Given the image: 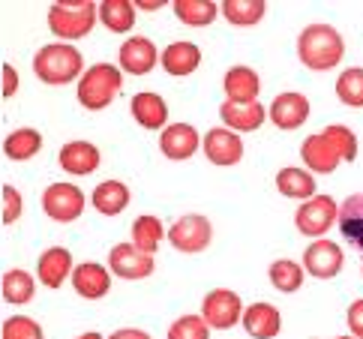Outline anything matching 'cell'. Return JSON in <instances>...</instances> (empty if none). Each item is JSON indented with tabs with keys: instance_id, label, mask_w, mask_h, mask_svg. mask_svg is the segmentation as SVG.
<instances>
[{
	"instance_id": "1",
	"label": "cell",
	"mask_w": 363,
	"mask_h": 339,
	"mask_svg": "<svg viewBox=\"0 0 363 339\" xmlns=\"http://www.w3.org/2000/svg\"><path fill=\"white\" fill-rule=\"evenodd\" d=\"M342 55H345L342 33L330 28V24H309L297 36V57H301L306 70H315V72L333 70L342 60Z\"/></svg>"
},
{
	"instance_id": "2",
	"label": "cell",
	"mask_w": 363,
	"mask_h": 339,
	"mask_svg": "<svg viewBox=\"0 0 363 339\" xmlns=\"http://www.w3.org/2000/svg\"><path fill=\"white\" fill-rule=\"evenodd\" d=\"M33 72L43 84L60 87L84 75V57L69 43H48L33 55Z\"/></svg>"
},
{
	"instance_id": "3",
	"label": "cell",
	"mask_w": 363,
	"mask_h": 339,
	"mask_svg": "<svg viewBox=\"0 0 363 339\" xmlns=\"http://www.w3.org/2000/svg\"><path fill=\"white\" fill-rule=\"evenodd\" d=\"M99 18V6L94 0H57L48 6V30L60 43L84 39Z\"/></svg>"
},
{
	"instance_id": "4",
	"label": "cell",
	"mask_w": 363,
	"mask_h": 339,
	"mask_svg": "<svg viewBox=\"0 0 363 339\" xmlns=\"http://www.w3.org/2000/svg\"><path fill=\"white\" fill-rule=\"evenodd\" d=\"M121 90H123V70L114 67V63H94L79 78L75 96H79V102L87 111H102L111 106Z\"/></svg>"
},
{
	"instance_id": "5",
	"label": "cell",
	"mask_w": 363,
	"mask_h": 339,
	"mask_svg": "<svg viewBox=\"0 0 363 339\" xmlns=\"http://www.w3.org/2000/svg\"><path fill=\"white\" fill-rule=\"evenodd\" d=\"M340 219V204H336L330 195H315L309 201H301L294 213V226L303 238H324L330 231V226Z\"/></svg>"
},
{
	"instance_id": "6",
	"label": "cell",
	"mask_w": 363,
	"mask_h": 339,
	"mask_svg": "<svg viewBox=\"0 0 363 339\" xmlns=\"http://www.w3.org/2000/svg\"><path fill=\"white\" fill-rule=\"evenodd\" d=\"M211 240H213V226H211V219L201 213L180 216L177 223L168 228V243H172L177 252H186V255L204 252L207 246H211Z\"/></svg>"
},
{
	"instance_id": "7",
	"label": "cell",
	"mask_w": 363,
	"mask_h": 339,
	"mask_svg": "<svg viewBox=\"0 0 363 339\" xmlns=\"http://www.w3.org/2000/svg\"><path fill=\"white\" fill-rule=\"evenodd\" d=\"M243 301L238 291L231 289H213L201 301V318L207 321L211 330H228L238 321H243Z\"/></svg>"
},
{
	"instance_id": "8",
	"label": "cell",
	"mask_w": 363,
	"mask_h": 339,
	"mask_svg": "<svg viewBox=\"0 0 363 339\" xmlns=\"http://www.w3.org/2000/svg\"><path fill=\"white\" fill-rule=\"evenodd\" d=\"M84 192L75 184H51L43 192V211L55 223H75L84 213Z\"/></svg>"
},
{
	"instance_id": "9",
	"label": "cell",
	"mask_w": 363,
	"mask_h": 339,
	"mask_svg": "<svg viewBox=\"0 0 363 339\" xmlns=\"http://www.w3.org/2000/svg\"><path fill=\"white\" fill-rule=\"evenodd\" d=\"M301 156H303L309 172H318V174H333L336 168L345 162L340 145H336L330 135H324V133L306 135V141L301 145Z\"/></svg>"
},
{
	"instance_id": "10",
	"label": "cell",
	"mask_w": 363,
	"mask_h": 339,
	"mask_svg": "<svg viewBox=\"0 0 363 339\" xmlns=\"http://www.w3.org/2000/svg\"><path fill=\"white\" fill-rule=\"evenodd\" d=\"M342 262H345L342 246L328 238H318L315 243H309L303 252V270L315 279H333L342 270Z\"/></svg>"
},
{
	"instance_id": "11",
	"label": "cell",
	"mask_w": 363,
	"mask_h": 339,
	"mask_svg": "<svg viewBox=\"0 0 363 339\" xmlns=\"http://www.w3.org/2000/svg\"><path fill=\"white\" fill-rule=\"evenodd\" d=\"M201 150L207 156V162L213 165H238L243 160V141L235 129L228 126H216V129H207L204 141H201Z\"/></svg>"
},
{
	"instance_id": "12",
	"label": "cell",
	"mask_w": 363,
	"mask_h": 339,
	"mask_svg": "<svg viewBox=\"0 0 363 339\" xmlns=\"http://www.w3.org/2000/svg\"><path fill=\"white\" fill-rule=\"evenodd\" d=\"M108 270L121 279H147L153 273V255L141 252L135 243H118L108 252Z\"/></svg>"
},
{
	"instance_id": "13",
	"label": "cell",
	"mask_w": 363,
	"mask_h": 339,
	"mask_svg": "<svg viewBox=\"0 0 363 339\" xmlns=\"http://www.w3.org/2000/svg\"><path fill=\"white\" fill-rule=\"evenodd\" d=\"M160 63V51L147 36H129L118 51V67L126 75H147Z\"/></svg>"
},
{
	"instance_id": "14",
	"label": "cell",
	"mask_w": 363,
	"mask_h": 339,
	"mask_svg": "<svg viewBox=\"0 0 363 339\" xmlns=\"http://www.w3.org/2000/svg\"><path fill=\"white\" fill-rule=\"evenodd\" d=\"M201 141H204V138L199 135V129L192 126V123H172V126L162 129V135H160V150H162L165 160L184 162V160H189V156L201 148Z\"/></svg>"
},
{
	"instance_id": "15",
	"label": "cell",
	"mask_w": 363,
	"mask_h": 339,
	"mask_svg": "<svg viewBox=\"0 0 363 339\" xmlns=\"http://www.w3.org/2000/svg\"><path fill=\"white\" fill-rule=\"evenodd\" d=\"M72 270H75V262L67 246H48L40 255V262H36V277H40L45 289H60L67 277H72Z\"/></svg>"
},
{
	"instance_id": "16",
	"label": "cell",
	"mask_w": 363,
	"mask_h": 339,
	"mask_svg": "<svg viewBox=\"0 0 363 339\" xmlns=\"http://www.w3.org/2000/svg\"><path fill=\"white\" fill-rule=\"evenodd\" d=\"M69 279H72V289L79 291L84 301H99V297H106L111 291V270L96 262L75 265Z\"/></svg>"
},
{
	"instance_id": "17",
	"label": "cell",
	"mask_w": 363,
	"mask_h": 339,
	"mask_svg": "<svg viewBox=\"0 0 363 339\" xmlns=\"http://www.w3.org/2000/svg\"><path fill=\"white\" fill-rule=\"evenodd\" d=\"M240 324L252 339H277L279 330H282V316H279V309L274 304L258 301V304L243 309V321Z\"/></svg>"
},
{
	"instance_id": "18",
	"label": "cell",
	"mask_w": 363,
	"mask_h": 339,
	"mask_svg": "<svg viewBox=\"0 0 363 339\" xmlns=\"http://www.w3.org/2000/svg\"><path fill=\"white\" fill-rule=\"evenodd\" d=\"M267 117L279 129H289V133H291V129L306 123V117H309V99L303 94H294V90H289V94H279L274 102H270Z\"/></svg>"
},
{
	"instance_id": "19",
	"label": "cell",
	"mask_w": 363,
	"mask_h": 339,
	"mask_svg": "<svg viewBox=\"0 0 363 339\" xmlns=\"http://www.w3.org/2000/svg\"><path fill=\"white\" fill-rule=\"evenodd\" d=\"M57 162L63 172L69 174H94L99 162H102V153L94 141H69V145H63L60 153H57Z\"/></svg>"
},
{
	"instance_id": "20",
	"label": "cell",
	"mask_w": 363,
	"mask_h": 339,
	"mask_svg": "<svg viewBox=\"0 0 363 339\" xmlns=\"http://www.w3.org/2000/svg\"><path fill=\"white\" fill-rule=\"evenodd\" d=\"M219 117H223V123L228 129H235V133H255L258 126L264 123L267 117V109L262 102H231L225 99L223 106H219Z\"/></svg>"
},
{
	"instance_id": "21",
	"label": "cell",
	"mask_w": 363,
	"mask_h": 339,
	"mask_svg": "<svg viewBox=\"0 0 363 339\" xmlns=\"http://www.w3.org/2000/svg\"><path fill=\"white\" fill-rule=\"evenodd\" d=\"M201 67V48L186 39H177L162 51V70L174 78H186Z\"/></svg>"
},
{
	"instance_id": "22",
	"label": "cell",
	"mask_w": 363,
	"mask_h": 339,
	"mask_svg": "<svg viewBox=\"0 0 363 339\" xmlns=\"http://www.w3.org/2000/svg\"><path fill=\"white\" fill-rule=\"evenodd\" d=\"M223 90H225V99L231 102H258L262 78H258L252 67H231L223 78Z\"/></svg>"
},
{
	"instance_id": "23",
	"label": "cell",
	"mask_w": 363,
	"mask_h": 339,
	"mask_svg": "<svg viewBox=\"0 0 363 339\" xmlns=\"http://www.w3.org/2000/svg\"><path fill=\"white\" fill-rule=\"evenodd\" d=\"M129 111H133L135 123L145 129H165L168 123V106L160 94L153 90H145V94H135L133 102H129Z\"/></svg>"
},
{
	"instance_id": "24",
	"label": "cell",
	"mask_w": 363,
	"mask_h": 339,
	"mask_svg": "<svg viewBox=\"0 0 363 339\" xmlns=\"http://www.w3.org/2000/svg\"><path fill=\"white\" fill-rule=\"evenodd\" d=\"M129 187L123 180H102V184L90 192V204L96 207L102 216H118L129 207Z\"/></svg>"
},
{
	"instance_id": "25",
	"label": "cell",
	"mask_w": 363,
	"mask_h": 339,
	"mask_svg": "<svg viewBox=\"0 0 363 339\" xmlns=\"http://www.w3.org/2000/svg\"><path fill=\"white\" fill-rule=\"evenodd\" d=\"M336 226H340L342 238L352 243L354 250L363 252V192L348 195V199L340 204V219H336Z\"/></svg>"
},
{
	"instance_id": "26",
	"label": "cell",
	"mask_w": 363,
	"mask_h": 339,
	"mask_svg": "<svg viewBox=\"0 0 363 339\" xmlns=\"http://www.w3.org/2000/svg\"><path fill=\"white\" fill-rule=\"evenodd\" d=\"M277 189L285 199L309 201L315 199V174L303 172V168H282V172H277Z\"/></svg>"
},
{
	"instance_id": "27",
	"label": "cell",
	"mask_w": 363,
	"mask_h": 339,
	"mask_svg": "<svg viewBox=\"0 0 363 339\" xmlns=\"http://www.w3.org/2000/svg\"><path fill=\"white\" fill-rule=\"evenodd\" d=\"M43 150V133L40 129H30V126H21L16 133H9L4 138V153L6 160H16V162H28L33 160L36 153Z\"/></svg>"
},
{
	"instance_id": "28",
	"label": "cell",
	"mask_w": 363,
	"mask_h": 339,
	"mask_svg": "<svg viewBox=\"0 0 363 339\" xmlns=\"http://www.w3.org/2000/svg\"><path fill=\"white\" fill-rule=\"evenodd\" d=\"M0 291H4V301L12 304V306H24V304H30L33 301V294H36V279L30 277L28 270H6L4 273V279H0Z\"/></svg>"
},
{
	"instance_id": "29",
	"label": "cell",
	"mask_w": 363,
	"mask_h": 339,
	"mask_svg": "<svg viewBox=\"0 0 363 339\" xmlns=\"http://www.w3.org/2000/svg\"><path fill=\"white\" fill-rule=\"evenodd\" d=\"M219 12H223V18L228 24H235V28H255V24L264 18L267 4L264 0H223Z\"/></svg>"
},
{
	"instance_id": "30",
	"label": "cell",
	"mask_w": 363,
	"mask_h": 339,
	"mask_svg": "<svg viewBox=\"0 0 363 339\" xmlns=\"http://www.w3.org/2000/svg\"><path fill=\"white\" fill-rule=\"evenodd\" d=\"M174 16L186 28H211L219 16V6L213 0H174Z\"/></svg>"
},
{
	"instance_id": "31",
	"label": "cell",
	"mask_w": 363,
	"mask_h": 339,
	"mask_svg": "<svg viewBox=\"0 0 363 339\" xmlns=\"http://www.w3.org/2000/svg\"><path fill=\"white\" fill-rule=\"evenodd\" d=\"M99 21L111 33H126L135 24V4L133 0H102L99 4Z\"/></svg>"
},
{
	"instance_id": "32",
	"label": "cell",
	"mask_w": 363,
	"mask_h": 339,
	"mask_svg": "<svg viewBox=\"0 0 363 339\" xmlns=\"http://www.w3.org/2000/svg\"><path fill=\"white\" fill-rule=\"evenodd\" d=\"M303 277H306L303 265L291 262V258H277V262L270 265V282H274V289H277V291H282V294H294V291H301Z\"/></svg>"
},
{
	"instance_id": "33",
	"label": "cell",
	"mask_w": 363,
	"mask_h": 339,
	"mask_svg": "<svg viewBox=\"0 0 363 339\" xmlns=\"http://www.w3.org/2000/svg\"><path fill=\"white\" fill-rule=\"evenodd\" d=\"M162 238H168V231L162 228V223L157 216H138L135 223H133V243L138 246L141 252H147V255H153L160 250V243H162Z\"/></svg>"
},
{
	"instance_id": "34",
	"label": "cell",
	"mask_w": 363,
	"mask_h": 339,
	"mask_svg": "<svg viewBox=\"0 0 363 339\" xmlns=\"http://www.w3.org/2000/svg\"><path fill=\"white\" fill-rule=\"evenodd\" d=\"M336 96H340L348 109H363V70L352 67L336 78Z\"/></svg>"
},
{
	"instance_id": "35",
	"label": "cell",
	"mask_w": 363,
	"mask_h": 339,
	"mask_svg": "<svg viewBox=\"0 0 363 339\" xmlns=\"http://www.w3.org/2000/svg\"><path fill=\"white\" fill-rule=\"evenodd\" d=\"M0 339H45L43 324L28 316H12L0 328Z\"/></svg>"
},
{
	"instance_id": "36",
	"label": "cell",
	"mask_w": 363,
	"mask_h": 339,
	"mask_svg": "<svg viewBox=\"0 0 363 339\" xmlns=\"http://www.w3.org/2000/svg\"><path fill=\"white\" fill-rule=\"evenodd\" d=\"M168 339H211V328L201 316H180L168 328Z\"/></svg>"
},
{
	"instance_id": "37",
	"label": "cell",
	"mask_w": 363,
	"mask_h": 339,
	"mask_svg": "<svg viewBox=\"0 0 363 339\" xmlns=\"http://www.w3.org/2000/svg\"><path fill=\"white\" fill-rule=\"evenodd\" d=\"M321 133H324V135H330L336 145H340V150H342V156H345V162H354V160H357V135H354L348 126H342V123H330V126H324Z\"/></svg>"
},
{
	"instance_id": "38",
	"label": "cell",
	"mask_w": 363,
	"mask_h": 339,
	"mask_svg": "<svg viewBox=\"0 0 363 339\" xmlns=\"http://www.w3.org/2000/svg\"><path fill=\"white\" fill-rule=\"evenodd\" d=\"M0 195H4V226H12V223H18L21 219V207H24V201H21V192L16 189V187H4L0 189Z\"/></svg>"
},
{
	"instance_id": "39",
	"label": "cell",
	"mask_w": 363,
	"mask_h": 339,
	"mask_svg": "<svg viewBox=\"0 0 363 339\" xmlns=\"http://www.w3.org/2000/svg\"><path fill=\"white\" fill-rule=\"evenodd\" d=\"M345 321H348V330H352V336H354V339H363V297L348 306Z\"/></svg>"
},
{
	"instance_id": "40",
	"label": "cell",
	"mask_w": 363,
	"mask_h": 339,
	"mask_svg": "<svg viewBox=\"0 0 363 339\" xmlns=\"http://www.w3.org/2000/svg\"><path fill=\"white\" fill-rule=\"evenodd\" d=\"M16 90H18V72L9 63H4V99H9Z\"/></svg>"
},
{
	"instance_id": "41",
	"label": "cell",
	"mask_w": 363,
	"mask_h": 339,
	"mask_svg": "<svg viewBox=\"0 0 363 339\" xmlns=\"http://www.w3.org/2000/svg\"><path fill=\"white\" fill-rule=\"evenodd\" d=\"M108 339H150V333L138 330V328H121V330H114Z\"/></svg>"
},
{
	"instance_id": "42",
	"label": "cell",
	"mask_w": 363,
	"mask_h": 339,
	"mask_svg": "<svg viewBox=\"0 0 363 339\" xmlns=\"http://www.w3.org/2000/svg\"><path fill=\"white\" fill-rule=\"evenodd\" d=\"M162 4L160 0H138V9H147V12H153V9H160Z\"/></svg>"
},
{
	"instance_id": "43",
	"label": "cell",
	"mask_w": 363,
	"mask_h": 339,
	"mask_svg": "<svg viewBox=\"0 0 363 339\" xmlns=\"http://www.w3.org/2000/svg\"><path fill=\"white\" fill-rule=\"evenodd\" d=\"M75 339H102V333H96V330H87V333H82V336H75Z\"/></svg>"
},
{
	"instance_id": "44",
	"label": "cell",
	"mask_w": 363,
	"mask_h": 339,
	"mask_svg": "<svg viewBox=\"0 0 363 339\" xmlns=\"http://www.w3.org/2000/svg\"><path fill=\"white\" fill-rule=\"evenodd\" d=\"M336 339H354V336H336Z\"/></svg>"
},
{
	"instance_id": "45",
	"label": "cell",
	"mask_w": 363,
	"mask_h": 339,
	"mask_svg": "<svg viewBox=\"0 0 363 339\" xmlns=\"http://www.w3.org/2000/svg\"><path fill=\"white\" fill-rule=\"evenodd\" d=\"M360 273H363V262H360Z\"/></svg>"
}]
</instances>
